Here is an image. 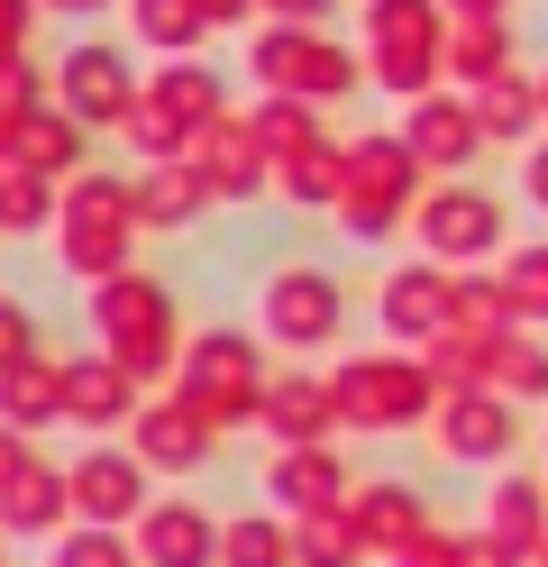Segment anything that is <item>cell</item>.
<instances>
[{"mask_svg": "<svg viewBox=\"0 0 548 567\" xmlns=\"http://www.w3.org/2000/svg\"><path fill=\"white\" fill-rule=\"evenodd\" d=\"M64 92H73V111H83V120H120L128 111V74H120V55H73L64 64Z\"/></svg>", "mask_w": 548, "mask_h": 567, "instance_id": "1", "label": "cell"}, {"mask_svg": "<svg viewBox=\"0 0 548 567\" xmlns=\"http://www.w3.org/2000/svg\"><path fill=\"white\" fill-rule=\"evenodd\" d=\"M256 74H266V83H348V64L339 55H320V47H302V38H266V47H256Z\"/></svg>", "mask_w": 548, "mask_h": 567, "instance_id": "2", "label": "cell"}, {"mask_svg": "<svg viewBox=\"0 0 548 567\" xmlns=\"http://www.w3.org/2000/svg\"><path fill=\"white\" fill-rule=\"evenodd\" d=\"M329 321H339V293H329L320 275H292V284H275V330H292V339H320Z\"/></svg>", "mask_w": 548, "mask_h": 567, "instance_id": "3", "label": "cell"}, {"mask_svg": "<svg viewBox=\"0 0 548 567\" xmlns=\"http://www.w3.org/2000/svg\"><path fill=\"white\" fill-rule=\"evenodd\" d=\"M430 238H438V247H485V238H494V202L438 193V202H430Z\"/></svg>", "mask_w": 548, "mask_h": 567, "instance_id": "4", "label": "cell"}, {"mask_svg": "<svg viewBox=\"0 0 548 567\" xmlns=\"http://www.w3.org/2000/svg\"><path fill=\"white\" fill-rule=\"evenodd\" d=\"M412 137H421V156H438V165H466V147H475V120H466V111H448V101H430V111L412 120Z\"/></svg>", "mask_w": 548, "mask_h": 567, "instance_id": "5", "label": "cell"}, {"mask_svg": "<svg viewBox=\"0 0 548 567\" xmlns=\"http://www.w3.org/2000/svg\"><path fill=\"white\" fill-rule=\"evenodd\" d=\"M146 38H165V47H183V38H193V28H201V0H146Z\"/></svg>", "mask_w": 548, "mask_h": 567, "instance_id": "6", "label": "cell"}, {"mask_svg": "<svg viewBox=\"0 0 548 567\" xmlns=\"http://www.w3.org/2000/svg\"><path fill=\"white\" fill-rule=\"evenodd\" d=\"M19 156H37V165H73V120H28V128H19Z\"/></svg>", "mask_w": 548, "mask_h": 567, "instance_id": "7", "label": "cell"}, {"mask_svg": "<svg viewBox=\"0 0 548 567\" xmlns=\"http://www.w3.org/2000/svg\"><path fill=\"white\" fill-rule=\"evenodd\" d=\"M193 193H201L193 174H156V184L137 193V210H146V220H183V210H193Z\"/></svg>", "mask_w": 548, "mask_h": 567, "instance_id": "8", "label": "cell"}, {"mask_svg": "<svg viewBox=\"0 0 548 567\" xmlns=\"http://www.w3.org/2000/svg\"><path fill=\"white\" fill-rule=\"evenodd\" d=\"M485 128L521 137V128H530V92H521V83H494V92H485Z\"/></svg>", "mask_w": 548, "mask_h": 567, "instance_id": "9", "label": "cell"}, {"mask_svg": "<svg viewBox=\"0 0 548 567\" xmlns=\"http://www.w3.org/2000/svg\"><path fill=\"white\" fill-rule=\"evenodd\" d=\"M156 101H174V111H210L219 83H210V74H165V92H156Z\"/></svg>", "mask_w": 548, "mask_h": 567, "instance_id": "10", "label": "cell"}, {"mask_svg": "<svg viewBox=\"0 0 548 567\" xmlns=\"http://www.w3.org/2000/svg\"><path fill=\"white\" fill-rule=\"evenodd\" d=\"M511 284H521V302L548 311V257H521V266H511Z\"/></svg>", "mask_w": 548, "mask_h": 567, "instance_id": "11", "label": "cell"}, {"mask_svg": "<svg viewBox=\"0 0 548 567\" xmlns=\"http://www.w3.org/2000/svg\"><path fill=\"white\" fill-rule=\"evenodd\" d=\"M19 38V0H0V47H10Z\"/></svg>", "mask_w": 548, "mask_h": 567, "instance_id": "12", "label": "cell"}, {"mask_svg": "<svg viewBox=\"0 0 548 567\" xmlns=\"http://www.w3.org/2000/svg\"><path fill=\"white\" fill-rule=\"evenodd\" d=\"M10 101H19V64H0V111H10Z\"/></svg>", "mask_w": 548, "mask_h": 567, "instance_id": "13", "label": "cell"}, {"mask_svg": "<svg viewBox=\"0 0 548 567\" xmlns=\"http://www.w3.org/2000/svg\"><path fill=\"white\" fill-rule=\"evenodd\" d=\"M283 10H292V19H320V10H329V0H283Z\"/></svg>", "mask_w": 548, "mask_h": 567, "instance_id": "14", "label": "cell"}, {"mask_svg": "<svg viewBox=\"0 0 548 567\" xmlns=\"http://www.w3.org/2000/svg\"><path fill=\"white\" fill-rule=\"evenodd\" d=\"M530 174H539V184H530V193H539V202H548V156H539V165H530Z\"/></svg>", "mask_w": 548, "mask_h": 567, "instance_id": "15", "label": "cell"}, {"mask_svg": "<svg viewBox=\"0 0 548 567\" xmlns=\"http://www.w3.org/2000/svg\"><path fill=\"white\" fill-rule=\"evenodd\" d=\"M201 10H219V19H229V10H247V0H201Z\"/></svg>", "mask_w": 548, "mask_h": 567, "instance_id": "16", "label": "cell"}, {"mask_svg": "<svg viewBox=\"0 0 548 567\" xmlns=\"http://www.w3.org/2000/svg\"><path fill=\"white\" fill-rule=\"evenodd\" d=\"M55 10H101V0H55Z\"/></svg>", "mask_w": 548, "mask_h": 567, "instance_id": "17", "label": "cell"}, {"mask_svg": "<svg viewBox=\"0 0 548 567\" xmlns=\"http://www.w3.org/2000/svg\"><path fill=\"white\" fill-rule=\"evenodd\" d=\"M466 10H494V0H466Z\"/></svg>", "mask_w": 548, "mask_h": 567, "instance_id": "18", "label": "cell"}, {"mask_svg": "<svg viewBox=\"0 0 548 567\" xmlns=\"http://www.w3.org/2000/svg\"><path fill=\"white\" fill-rule=\"evenodd\" d=\"M539 101H548V92H539Z\"/></svg>", "mask_w": 548, "mask_h": 567, "instance_id": "19", "label": "cell"}]
</instances>
